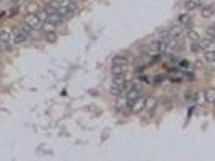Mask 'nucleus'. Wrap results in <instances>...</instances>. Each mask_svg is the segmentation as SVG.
I'll list each match as a JSON object with an SVG mask.
<instances>
[{
    "mask_svg": "<svg viewBox=\"0 0 215 161\" xmlns=\"http://www.w3.org/2000/svg\"><path fill=\"white\" fill-rule=\"evenodd\" d=\"M139 92L140 91H139V89L138 88L133 87L127 93L126 98H127V106L128 108H131L134 102L139 97Z\"/></svg>",
    "mask_w": 215,
    "mask_h": 161,
    "instance_id": "1",
    "label": "nucleus"
},
{
    "mask_svg": "<svg viewBox=\"0 0 215 161\" xmlns=\"http://www.w3.org/2000/svg\"><path fill=\"white\" fill-rule=\"evenodd\" d=\"M24 22L26 23L28 25L32 27V28H36L39 24L41 23V20L40 18L38 17V15L36 14H33V13H28L27 15H25L24 18Z\"/></svg>",
    "mask_w": 215,
    "mask_h": 161,
    "instance_id": "2",
    "label": "nucleus"
},
{
    "mask_svg": "<svg viewBox=\"0 0 215 161\" xmlns=\"http://www.w3.org/2000/svg\"><path fill=\"white\" fill-rule=\"evenodd\" d=\"M145 100H146V98H144V97H139L131 108V112L134 114H139L142 110H144Z\"/></svg>",
    "mask_w": 215,
    "mask_h": 161,
    "instance_id": "3",
    "label": "nucleus"
},
{
    "mask_svg": "<svg viewBox=\"0 0 215 161\" xmlns=\"http://www.w3.org/2000/svg\"><path fill=\"white\" fill-rule=\"evenodd\" d=\"M158 104V99L154 96H149L148 98H146L145 100V105H144V109L147 111H149L151 112L153 111L156 106H157Z\"/></svg>",
    "mask_w": 215,
    "mask_h": 161,
    "instance_id": "4",
    "label": "nucleus"
},
{
    "mask_svg": "<svg viewBox=\"0 0 215 161\" xmlns=\"http://www.w3.org/2000/svg\"><path fill=\"white\" fill-rule=\"evenodd\" d=\"M182 33H183L182 28L178 25H175L170 28L169 32H168V36L174 40H177L181 37Z\"/></svg>",
    "mask_w": 215,
    "mask_h": 161,
    "instance_id": "5",
    "label": "nucleus"
},
{
    "mask_svg": "<svg viewBox=\"0 0 215 161\" xmlns=\"http://www.w3.org/2000/svg\"><path fill=\"white\" fill-rule=\"evenodd\" d=\"M62 19L63 18L59 15L57 13H54V14H52V15H48L45 21L49 22V23L53 24V25H56L57 27L58 25H60L61 23H62Z\"/></svg>",
    "mask_w": 215,
    "mask_h": 161,
    "instance_id": "6",
    "label": "nucleus"
},
{
    "mask_svg": "<svg viewBox=\"0 0 215 161\" xmlns=\"http://www.w3.org/2000/svg\"><path fill=\"white\" fill-rule=\"evenodd\" d=\"M205 102L209 104H213L215 100V89L213 87H210L205 92Z\"/></svg>",
    "mask_w": 215,
    "mask_h": 161,
    "instance_id": "7",
    "label": "nucleus"
},
{
    "mask_svg": "<svg viewBox=\"0 0 215 161\" xmlns=\"http://www.w3.org/2000/svg\"><path fill=\"white\" fill-rule=\"evenodd\" d=\"M214 12L213 6H205L204 8L201 9V17L205 18V19H209V18L212 17Z\"/></svg>",
    "mask_w": 215,
    "mask_h": 161,
    "instance_id": "8",
    "label": "nucleus"
},
{
    "mask_svg": "<svg viewBox=\"0 0 215 161\" xmlns=\"http://www.w3.org/2000/svg\"><path fill=\"white\" fill-rule=\"evenodd\" d=\"M213 40L210 38H204L201 40H200V42L197 43L198 46H199V49L200 50H205V49H209V47H211V45L213 44Z\"/></svg>",
    "mask_w": 215,
    "mask_h": 161,
    "instance_id": "9",
    "label": "nucleus"
},
{
    "mask_svg": "<svg viewBox=\"0 0 215 161\" xmlns=\"http://www.w3.org/2000/svg\"><path fill=\"white\" fill-rule=\"evenodd\" d=\"M113 83L117 86H123L126 83V75L124 73L115 75L113 77Z\"/></svg>",
    "mask_w": 215,
    "mask_h": 161,
    "instance_id": "10",
    "label": "nucleus"
},
{
    "mask_svg": "<svg viewBox=\"0 0 215 161\" xmlns=\"http://www.w3.org/2000/svg\"><path fill=\"white\" fill-rule=\"evenodd\" d=\"M115 106H116L117 110H119V111L127 108V98H126V97L119 96L116 102H115Z\"/></svg>",
    "mask_w": 215,
    "mask_h": 161,
    "instance_id": "11",
    "label": "nucleus"
},
{
    "mask_svg": "<svg viewBox=\"0 0 215 161\" xmlns=\"http://www.w3.org/2000/svg\"><path fill=\"white\" fill-rule=\"evenodd\" d=\"M41 30L45 33H49V32H55L57 30V26L52 24V23H49V22L45 21L42 23L41 26Z\"/></svg>",
    "mask_w": 215,
    "mask_h": 161,
    "instance_id": "12",
    "label": "nucleus"
},
{
    "mask_svg": "<svg viewBox=\"0 0 215 161\" xmlns=\"http://www.w3.org/2000/svg\"><path fill=\"white\" fill-rule=\"evenodd\" d=\"M112 64H115V65H119L126 66L127 64V59L126 57L121 55H118L113 58L112 61Z\"/></svg>",
    "mask_w": 215,
    "mask_h": 161,
    "instance_id": "13",
    "label": "nucleus"
},
{
    "mask_svg": "<svg viewBox=\"0 0 215 161\" xmlns=\"http://www.w3.org/2000/svg\"><path fill=\"white\" fill-rule=\"evenodd\" d=\"M126 66L123 65H115V64H112L111 65V72L112 73L115 75H119L122 74V73H124V71H125Z\"/></svg>",
    "mask_w": 215,
    "mask_h": 161,
    "instance_id": "14",
    "label": "nucleus"
},
{
    "mask_svg": "<svg viewBox=\"0 0 215 161\" xmlns=\"http://www.w3.org/2000/svg\"><path fill=\"white\" fill-rule=\"evenodd\" d=\"M187 37L190 40L194 41V42H197L201 39L200 34L197 32H196V31H194V30L189 31L187 32Z\"/></svg>",
    "mask_w": 215,
    "mask_h": 161,
    "instance_id": "15",
    "label": "nucleus"
},
{
    "mask_svg": "<svg viewBox=\"0 0 215 161\" xmlns=\"http://www.w3.org/2000/svg\"><path fill=\"white\" fill-rule=\"evenodd\" d=\"M10 40H11V35L9 32L4 31V30L0 31V41L1 42L7 44L10 42Z\"/></svg>",
    "mask_w": 215,
    "mask_h": 161,
    "instance_id": "16",
    "label": "nucleus"
},
{
    "mask_svg": "<svg viewBox=\"0 0 215 161\" xmlns=\"http://www.w3.org/2000/svg\"><path fill=\"white\" fill-rule=\"evenodd\" d=\"M45 40H47V42L50 43V44H54L58 40L57 35L56 32L45 33Z\"/></svg>",
    "mask_w": 215,
    "mask_h": 161,
    "instance_id": "17",
    "label": "nucleus"
},
{
    "mask_svg": "<svg viewBox=\"0 0 215 161\" xmlns=\"http://www.w3.org/2000/svg\"><path fill=\"white\" fill-rule=\"evenodd\" d=\"M184 7L187 11H194V9L197 7V2L194 0H187V1L185 2Z\"/></svg>",
    "mask_w": 215,
    "mask_h": 161,
    "instance_id": "18",
    "label": "nucleus"
},
{
    "mask_svg": "<svg viewBox=\"0 0 215 161\" xmlns=\"http://www.w3.org/2000/svg\"><path fill=\"white\" fill-rule=\"evenodd\" d=\"M27 40V36L25 34H24L23 32L22 33H19L16 36L14 37V43L15 45H20V44H23Z\"/></svg>",
    "mask_w": 215,
    "mask_h": 161,
    "instance_id": "19",
    "label": "nucleus"
},
{
    "mask_svg": "<svg viewBox=\"0 0 215 161\" xmlns=\"http://www.w3.org/2000/svg\"><path fill=\"white\" fill-rule=\"evenodd\" d=\"M204 58L205 61L208 63H213L215 61V53L214 51H207L205 53Z\"/></svg>",
    "mask_w": 215,
    "mask_h": 161,
    "instance_id": "20",
    "label": "nucleus"
},
{
    "mask_svg": "<svg viewBox=\"0 0 215 161\" xmlns=\"http://www.w3.org/2000/svg\"><path fill=\"white\" fill-rule=\"evenodd\" d=\"M28 13H33V14H37L40 11V6L36 2H31L30 4L27 6Z\"/></svg>",
    "mask_w": 215,
    "mask_h": 161,
    "instance_id": "21",
    "label": "nucleus"
},
{
    "mask_svg": "<svg viewBox=\"0 0 215 161\" xmlns=\"http://www.w3.org/2000/svg\"><path fill=\"white\" fill-rule=\"evenodd\" d=\"M123 86H117V85H115L111 87V93L114 96H117V97H119L121 96L122 93H123Z\"/></svg>",
    "mask_w": 215,
    "mask_h": 161,
    "instance_id": "22",
    "label": "nucleus"
},
{
    "mask_svg": "<svg viewBox=\"0 0 215 161\" xmlns=\"http://www.w3.org/2000/svg\"><path fill=\"white\" fill-rule=\"evenodd\" d=\"M194 100L197 102L199 105H202L205 102V93L202 91L198 92L197 93H196L194 95Z\"/></svg>",
    "mask_w": 215,
    "mask_h": 161,
    "instance_id": "23",
    "label": "nucleus"
},
{
    "mask_svg": "<svg viewBox=\"0 0 215 161\" xmlns=\"http://www.w3.org/2000/svg\"><path fill=\"white\" fill-rule=\"evenodd\" d=\"M21 30H22V32H23L24 34H25L26 36H28V35H30L31 33L33 32L34 28H32V27L28 25L27 23L23 22L21 24Z\"/></svg>",
    "mask_w": 215,
    "mask_h": 161,
    "instance_id": "24",
    "label": "nucleus"
},
{
    "mask_svg": "<svg viewBox=\"0 0 215 161\" xmlns=\"http://www.w3.org/2000/svg\"><path fill=\"white\" fill-rule=\"evenodd\" d=\"M178 20H179L180 23H182V24H185H185H188V23H190V15H189V14H187V13L182 14V15H181L179 16Z\"/></svg>",
    "mask_w": 215,
    "mask_h": 161,
    "instance_id": "25",
    "label": "nucleus"
},
{
    "mask_svg": "<svg viewBox=\"0 0 215 161\" xmlns=\"http://www.w3.org/2000/svg\"><path fill=\"white\" fill-rule=\"evenodd\" d=\"M57 8L56 6H54L53 4H49L47 5V6L45 7L44 11L47 14V15H52V14H54V13H57Z\"/></svg>",
    "mask_w": 215,
    "mask_h": 161,
    "instance_id": "26",
    "label": "nucleus"
},
{
    "mask_svg": "<svg viewBox=\"0 0 215 161\" xmlns=\"http://www.w3.org/2000/svg\"><path fill=\"white\" fill-rule=\"evenodd\" d=\"M205 33L209 38L212 39V40H214V36H215V30H214V27L213 26H211V27H209L207 28L206 31H205Z\"/></svg>",
    "mask_w": 215,
    "mask_h": 161,
    "instance_id": "27",
    "label": "nucleus"
},
{
    "mask_svg": "<svg viewBox=\"0 0 215 161\" xmlns=\"http://www.w3.org/2000/svg\"><path fill=\"white\" fill-rule=\"evenodd\" d=\"M64 2V0H53L51 4H53L54 6H56L57 8H58L59 6H61L62 3H63Z\"/></svg>",
    "mask_w": 215,
    "mask_h": 161,
    "instance_id": "28",
    "label": "nucleus"
},
{
    "mask_svg": "<svg viewBox=\"0 0 215 161\" xmlns=\"http://www.w3.org/2000/svg\"><path fill=\"white\" fill-rule=\"evenodd\" d=\"M191 49H192V51L193 52H198L199 50H200V49H199V46H198V45L197 44H196V43H195L194 45H192Z\"/></svg>",
    "mask_w": 215,
    "mask_h": 161,
    "instance_id": "29",
    "label": "nucleus"
},
{
    "mask_svg": "<svg viewBox=\"0 0 215 161\" xmlns=\"http://www.w3.org/2000/svg\"><path fill=\"white\" fill-rule=\"evenodd\" d=\"M41 1L43 2V3H45V5H49V4H51L53 0H41Z\"/></svg>",
    "mask_w": 215,
    "mask_h": 161,
    "instance_id": "30",
    "label": "nucleus"
},
{
    "mask_svg": "<svg viewBox=\"0 0 215 161\" xmlns=\"http://www.w3.org/2000/svg\"><path fill=\"white\" fill-rule=\"evenodd\" d=\"M1 50H2V47H1V45H0V52H1Z\"/></svg>",
    "mask_w": 215,
    "mask_h": 161,
    "instance_id": "31",
    "label": "nucleus"
},
{
    "mask_svg": "<svg viewBox=\"0 0 215 161\" xmlns=\"http://www.w3.org/2000/svg\"><path fill=\"white\" fill-rule=\"evenodd\" d=\"M81 1H83V2H85V1H88V0H81Z\"/></svg>",
    "mask_w": 215,
    "mask_h": 161,
    "instance_id": "32",
    "label": "nucleus"
}]
</instances>
